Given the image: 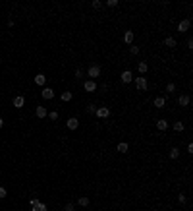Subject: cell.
Segmentation results:
<instances>
[{"label": "cell", "instance_id": "cell-1", "mask_svg": "<svg viewBox=\"0 0 193 211\" xmlns=\"http://www.w3.org/2000/svg\"><path fill=\"white\" fill-rule=\"evenodd\" d=\"M97 87H98V85L95 84V80H87V81L83 84V89L87 91V93H95V91H97Z\"/></svg>", "mask_w": 193, "mask_h": 211}, {"label": "cell", "instance_id": "cell-2", "mask_svg": "<svg viewBox=\"0 0 193 211\" xmlns=\"http://www.w3.org/2000/svg\"><path fill=\"white\" fill-rule=\"evenodd\" d=\"M147 85H149V84H147V80H145V78H135V87H137L139 91H145L147 89Z\"/></svg>", "mask_w": 193, "mask_h": 211}, {"label": "cell", "instance_id": "cell-3", "mask_svg": "<svg viewBox=\"0 0 193 211\" xmlns=\"http://www.w3.org/2000/svg\"><path fill=\"white\" fill-rule=\"evenodd\" d=\"M120 78H122L124 84H131V81H133V72H131V70H124Z\"/></svg>", "mask_w": 193, "mask_h": 211}, {"label": "cell", "instance_id": "cell-4", "mask_svg": "<svg viewBox=\"0 0 193 211\" xmlns=\"http://www.w3.org/2000/svg\"><path fill=\"white\" fill-rule=\"evenodd\" d=\"M95 116H97V118H108V116H110V109H106V107H101V109H97Z\"/></svg>", "mask_w": 193, "mask_h": 211}, {"label": "cell", "instance_id": "cell-5", "mask_svg": "<svg viewBox=\"0 0 193 211\" xmlns=\"http://www.w3.org/2000/svg\"><path fill=\"white\" fill-rule=\"evenodd\" d=\"M189 25H191V19H182V22L178 23V31L180 33H186L187 29H189Z\"/></svg>", "mask_w": 193, "mask_h": 211}, {"label": "cell", "instance_id": "cell-6", "mask_svg": "<svg viewBox=\"0 0 193 211\" xmlns=\"http://www.w3.org/2000/svg\"><path fill=\"white\" fill-rule=\"evenodd\" d=\"M87 74H89V80H95V78L101 76V68H98V66H91Z\"/></svg>", "mask_w": 193, "mask_h": 211}, {"label": "cell", "instance_id": "cell-7", "mask_svg": "<svg viewBox=\"0 0 193 211\" xmlns=\"http://www.w3.org/2000/svg\"><path fill=\"white\" fill-rule=\"evenodd\" d=\"M12 105H14L16 109H21V107L25 105V99H23L21 95H18V97H14V101H12Z\"/></svg>", "mask_w": 193, "mask_h": 211}, {"label": "cell", "instance_id": "cell-8", "mask_svg": "<svg viewBox=\"0 0 193 211\" xmlns=\"http://www.w3.org/2000/svg\"><path fill=\"white\" fill-rule=\"evenodd\" d=\"M189 95H180L178 97V103H180V107H189Z\"/></svg>", "mask_w": 193, "mask_h": 211}, {"label": "cell", "instance_id": "cell-9", "mask_svg": "<svg viewBox=\"0 0 193 211\" xmlns=\"http://www.w3.org/2000/svg\"><path fill=\"white\" fill-rule=\"evenodd\" d=\"M68 128L70 130H77V128H79V120H77V118H68Z\"/></svg>", "mask_w": 193, "mask_h": 211}, {"label": "cell", "instance_id": "cell-10", "mask_svg": "<svg viewBox=\"0 0 193 211\" xmlns=\"http://www.w3.org/2000/svg\"><path fill=\"white\" fill-rule=\"evenodd\" d=\"M54 97V91L50 87H43V99H47V101H50V99Z\"/></svg>", "mask_w": 193, "mask_h": 211}, {"label": "cell", "instance_id": "cell-11", "mask_svg": "<svg viewBox=\"0 0 193 211\" xmlns=\"http://www.w3.org/2000/svg\"><path fill=\"white\" fill-rule=\"evenodd\" d=\"M124 43L129 45V47L133 45V31H126V33H124Z\"/></svg>", "mask_w": 193, "mask_h": 211}, {"label": "cell", "instance_id": "cell-12", "mask_svg": "<svg viewBox=\"0 0 193 211\" xmlns=\"http://www.w3.org/2000/svg\"><path fill=\"white\" fill-rule=\"evenodd\" d=\"M35 84L41 85V87H44V84H47V78H44V74H37V76H35Z\"/></svg>", "mask_w": 193, "mask_h": 211}, {"label": "cell", "instance_id": "cell-13", "mask_svg": "<svg viewBox=\"0 0 193 211\" xmlns=\"http://www.w3.org/2000/svg\"><path fill=\"white\" fill-rule=\"evenodd\" d=\"M157 130H160V132L168 130V120H164V118H160V120H157Z\"/></svg>", "mask_w": 193, "mask_h": 211}, {"label": "cell", "instance_id": "cell-14", "mask_svg": "<svg viewBox=\"0 0 193 211\" xmlns=\"http://www.w3.org/2000/svg\"><path fill=\"white\" fill-rule=\"evenodd\" d=\"M35 114H37V116H39V118H44V116H47V109H44V107L43 105H41V107H37V110H35Z\"/></svg>", "mask_w": 193, "mask_h": 211}, {"label": "cell", "instance_id": "cell-15", "mask_svg": "<svg viewBox=\"0 0 193 211\" xmlns=\"http://www.w3.org/2000/svg\"><path fill=\"white\" fill-rule=\"evenodd\" d=\"M153 105L157 107V109H162V107L166 105V99H164V97H157V99H155V103H153Z\"/></svg>", "mask_w": 193, "mask_h": 211}, {"label": "cell", "instance_id": "cell-16", "mask_svg": "<svg viewBox=\"0 0 193 211\" xmlns=\"http://www.w3.org/2000/svg\"><path fill=\"white\" fill-rule=\"evenodd\" d=\"M137 72H139V74H147V72H149V66H147V62H139Z\"/></svg>", "mask_w": 193, "mask_h": 211}, {"label": "cell", "instance_id": "cell-17", "mask_svg": "<svg viewBox=\"0 0 193 211\" xmlns=\"http://www.w3.org/2000/svg\"><path fill=\"white\" fill-rule=\"evenodd\" d=\"M164 45H166L168 48H174L176 47V39L174 37H166V39H164Z\"/></svg>", "mask_w": 193, "mask_h": 211}, {"label": "cell", "instance_id": "cell-18", "mask_svg": "<svg viewBox=\"0 0 193 211\" xmlns=\"http://www.w3.org/2000/svg\"><path fill=\"white\" fill-rule=\"evenodd\" d=\"M116 149L120 151V153H128L129 145H128V143H126V142H120V143H118V147H116Z\"/></svg>", "mask_w": 193, "mask_h": 211}, {"label": "cell", "instance_id": "cell-19", "mask_svg": "<svg viewBox=\"0 0 193 211\" xmlns=\"http://www.w3.org/2000/svg\"><path fill=\"white\" fill-rule=\"evenodd\" d=\"M31 211H47V205H44L43 201H39L37 205H33V207H31Z\"/></svg>", "mask_w": 193, "mask_h": 211}, {"label": "cell", "instance_id": "cell-20", "mask_svg": "<svg viewBox=\"0 0 193 211\" xmlns=\"http://www.w3.org/2000/svg\"><path fill=\"white\" fill-rule=\"evenodd\" d=\"M77 204H79L81 207H87V205H89V198L87 196H81L79 200H77Z\"/></svg>", "mask_w": 193, "mask_h": 211}, {"label": "cell", "instance_id": "cell-21", "mask_svg": "<svg viewBox=\"0 0 193 211\" xmlns=\"http://www.w3.org/2000/svg\"><path fill=\"white\" fill-rule=\"evenodd\" d=\"M178 157H180V149L178 147H172L170 149V159H178Z\"/></svg>", "mask_w": 193, "mask_h": 211}, {"label": "cell", "instance_id": "cell-22", "mask_svg": "<svg viewBox=\"0 0 193 211\" xmlns=\"http://www.w3.org/2000/svg\"><path fill=\"white\" fill-rule=\"evenodd\" d=\"M60 99H62V101H66V103L72 101V93H70V91H64V93L60 95Z\"/></svg>", "mask_w": 193, "mask_h": 211}, {"label": "cell", "instance_id": "cell-23", "mask_svg": "<svg viewBox=\"0 0 193 211\" xmlns=\"http://www.w3.org/2000/svg\"><path fill=\"white\" fill-rule=\"evenodd\" d=\"M183 128H186V126H183V122H180V120L174 122V130L176 132H183Z\"/></svg>", "mask_w": 193, "mask_h": 211}, {"label": "cell", "instance_id": "cell-24", "mask_svg": "<svg viewBox=\"0 0 193 211\" xmlns=\"http://www.w3.org/2000/svg\"><path fill=\"white\" fill-rule=\"evenodd\" d=\"M87 113H89V114H95V113H97V107L93 105V103H89V105H87Z\"/></svg>", "mask_w": 193, "mask_h": 211}, {"label": "cell", "instance_id": "cell-25", "mask_svg": "<svg viewBox=\"0 0 193 211\" xmlns=\"http://www.w3.org/2000/svg\"><path fill=\"white\" fill-rule=\"evenodd\" d=\"M129 52H131V54H139V47H137V45H131V47H129Z\"/></svg>", "mask_w": 193, "mask_h": 211}, {"label": "cell", "instance_id": "cell-26", "mask_svg": "<svg viewBox=\"0 0 193 211\" xmlns=\"http://www.w3.org/2000/svg\"><path fill=\"white\" fill-rule=\"evenodd\" d=\"M166 91H168V93H174V91H176V85H174V84H172V81H170V84L166 85Z\"/></svg>", "mask_w": 193, "mask_h": 211}, {"label": "cell", "instance_id": "cell-27", "mask_svg": "<svg viewBox=\"0 0 193 211\" xmlns=\"http://www.w3.org/2000/svg\"><path fill=\"white\" fill-rule=\"evenodd\" d=\"M106 6H110V8H116V6H118V0H108V2H106Z\"/></svg>", "mask_w": 193, "mask_h": 211}, {"label": "cell", "instance_id": "cell-28", "mask_svg": "<svg viewBox=\"0 0 193 211\" xmlns=\"http://www.w3.org/2000/svg\"><path fill=\"white\" fill-rule=\"evenodd\" d=\"M47 116L50 118V120H56V118H58V113H54V110H52V113H48Z\"/></svg>", "mask_w": 193, "mask_h": 211}, {"label": "cell", "instance_id": "cell-29", "mask_svg": "<svg viewBox=\"0 0 193 211\" xmlns=\"http://www.w3.org/2000/svg\"><path fill=\"white\" fill-rule=\"evenodd\" d=\"M178 201H180V204H186V201H187V198L183 196V194H180V196H178Z\"/></svg>", "mask_w": 193, "mask_h": 211}, {"label": "cell", "instance_id": "cell-30", "mask_svg": "<svg viewBox=\"0 0 193 211\" xmlns=\"http://www.w3.org/2000/svg\"><path fill=\"white\" fill-rule=\"evenodd\" d=\"M101 6H102V4L98 2V0H93V8H95V10H98V8H101Z\"/></svg>", "mask_w": 193, "mask_h": 211}, {"label": "cell", "instance_id": "cell-31", "mask_svg": "<svg viewBox=\"0 0 193 211\" xmlns=\"http://www.w3.org/2000/svg\"><path fill=\"white\" fill-rule=\"evenodd\" d=\"M64 211H73V204H66V207Z\"/></svg>", "mask_w": 193, "mask_h": 211}, {"label": "cell", "instance_id": "cell-32", "mask_svg": "<svg viewBox=\"0 0 193 211\" xmlns=\"http://www.w3.org/2000/svg\"><path fill=\"white\" fill-rule=\"evenodd\" d=\"M0 198H6V188H2V186H0Z\"/></svg>", "mask_w": 193, "mask_h": 211}, {"label": "cell", "instance_id": "cell-33", "mask_svg": "<svg viewBox=\"0 0 193 211\" xmlns=\"http://www.w3.org/2000/svg\"><path fill=\"white\" fill-rule=\"evenodd\" d=\"M75 78H83V70H75Z\"/></svg>", "mask_w": 193, "mask_h": 211}, {"label": "cell", "instance_id": "cell-34", "mask_svg": "<svg viewBox=\"0 0 193 211\" xmlns=\"http://www.w3.org/2000/svg\"><path fill=\"white\" fill-rule=\"evenodd\" d=\"M29 204H31V207H33V205H37V204H39V200H37V198H33V200L29 201Z\"/></svg>", "mask_w": 193, "mask_h": 211}, {"label": "cell", "instance_id": "cell-35", "mask_svg": "<svg viewBox=\"0 0 193 211\" xmlns=\"http://www.w3.org/2000/svg\"><path fill=\"white\" fill-rule=\"evenodd\" d=\"M187 47H189V48H193V39H191V37L187 39Z\"/></svg>", "mask_w": 193, "mask_h": 211}, {"label": "cell", "instance_id": "cell-36", "mask_svg": "<svg viewBox=\"0 0 193 211\" xmlns=\"http://www.w3.org/2000/svg\"><path fill=\"white\" fill-rule=\"evenodd\" d=\"M4 126V120H2V118H0V128H2Z\"/></svg>", "mask_w": 193, "mask_h": 211}, {"label": "cell", "instance_id": "cell-37", "mask_svg": "<svg viewBox=\"0 0 193 211\" xmlns=\"http://www.w3.org/2000/svg\"><path fill=\"white\" fill-rule=\"evenodd\" d=\"M0 60H2V58H0Z\"/></svg>", "mask_w": 193, "mask_h": 211}]
</instances>
